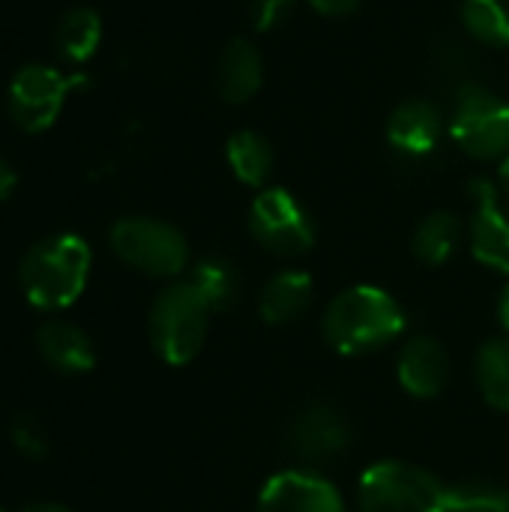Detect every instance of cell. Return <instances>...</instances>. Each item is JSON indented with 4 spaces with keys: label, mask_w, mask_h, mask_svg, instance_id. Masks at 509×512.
I'll list each match as a JSON object with an SVG mask.
<instances>
[{
    "label": "cell",
    "mask_w": 509,
    "mask_h": 512,
    "mask_svg": "<svg viewBox=\"0 0 509 512\" xmlns=\"http://www.w3.org/2000/svg\"><path fill=\"white\" fill-rule=\"evenodd\" d=\"M36 351L60 375H84L96 366V348L90 336L69 321H45L36 330Z\"/></svg>",
    "instance_id": "5bb4252c"
},
{
    "label": "cell",
    "mask_w": 509,
    "mask_h": 512,
    "mask_svg": "<svg viewBox=\"0 0 509 512\" xmlns=\"http://www.w3.org/2000/svg\"><path fill=\"white\" fill-rule=\"evenodd\" d=\"M189 282L198 288V294L204 297V303L210 306V312H225L228 306H234L237 291H240V276L234 270L231 261L225 258H204L195 264Z\"/></svg>",
    "instance_id": "44dd1931"
},
{
    "label": "cell",
    "mask_w": 509,
    "mask_h": 512,
    "mask_svg": "<svg viewBox=\"0 0 509 512\" xmlns=\"http://www.w3.org/2000/svg\"><path fill=\"white\" fill-rule=\"evenodd\" d=\"M396 375L408 396L435 399L450 381V357L441 342L429 336H414L399 354Z\"/></svg>",
    "instance_id": "7c38bea8"
},
{
    "label": "cell",
    "mask_w": 509,
    "mask_h": 512,
    "mask_svg": "<svg viewBox=\"0 0 509 512\" xmlns=\"http://www.w3.org/2000/svg\"><path fill=\"white\" fill-rule=\"evenodd\" d=\"M264 84L261 51L249 39H231L216 63V90L228 105L249 102Z\"/></svg>",
    "instance_id": "9a60e30c"
},
{
    "label": "cell",
    "mask_w": 509,
    "mask_h": 512,
    "mask_svg": "<svg viewBox=\"0 0 509 512\" xmlns=\"http://www.w3.org/2000/svg\"><path fill=\"white\" fill-rule=\"evenodd\" d=\"M474 216H471V252L480 264L509 273V207L489 180L471 183Z\"/></svg>",
    "instance_id": "9c48e42d"
},
{
    "label": "cell",
    "mask_w": 509,
    "mask_h": 512,
    "mask_svg": "<svg viewBox=\"0 0 509 512\" xmlns=\"http://www.w3.org/2000/svg\"><path fill=\"white\" fill-rule=\"evenodd\" d=\"M462 21L465 30L483 45H509V0H465Z\"/></svg>",
    "instance_id": "7402d4cb"
},
{
    "label": "cell",
    "mask_w": 509,
    "mask_h": 512,
    "mask_svg": "<svg viewBox=\"0 0 509 512\" xmlns=\"http://www.w3.org/2000/svg\"><path fill=\"white\" fill-rule=\"evenodd\" d=\"M72 87H75L72 75H63L54 66H42V63L21 66L9 81L12 123L24 132H45L60 117Z\"/></svg>",
    "instance_id": "ba28073f"
},
{
    "label": "cell",
    "mask_w": 509,
    "mask_h": 512,
    "mask_svg": "<svg viewBox=\"0 0 509 512\" xmlns=\"http://www.w3.org/2000/svg\"><path fill=\"white\" fill-rule=\"evenodd\" d=\"M252 237L273 255H303L315 246V219L282 186L261 189L249 207Z\"/></svg>",
    "instance_id": "8992f818"
},
{
    "label": "cell",
    "mask_w": 509,
    "mask_h": 512,
    "mask_svg": "<svg viewBox=\"0 0 509 512\" xmlns=\"http://www.w3.org/2000/svg\"><path fill=\"white\" fill-rule=\"evenodd\" d=\"M441 111L429 99H405L387 120V141L405 156H429L441 141Z\"/></svg>",
    "instance_id": "4fadbf2b"
},
{
    "label": "cell",
    "mask_w": 509,
    "mask_h": 512,
    "mask_svg": "<svg viewBox=\"0 0 509 512\" xmlns=\"http://www.w3.org/2000/svg\"><path fill=\"white\" fill-rule=\"evenodd\" d=\"M474 372L483 399L498 411H509V336L492 339L480 348Z\"/></svg>",
    "instance_id": "ffe728a7"
},
{
    "label": "cell",
    "mask_w": 509,
    "mask_h": 512,
    "mask_svg": "<svg viewBox=\"0 0 509 512\" xmlns=\"http://www.w3.org/2000/svg\"><path fill=\"white\" fill-rule=\"evenodd\" d=\"M210 306L198 294V288L183 279L162 288L150 306V345L168 366H186L198 357L207 339Z\"/></svg>",
    "instance_id": "3957f363"
},
{
    "label": "cell",
    "mask_w": 509,
    "mask_h": 512,
    "mask_svg": "<svg viewBox=\"0 0 509 512\" xmlns=\"http://www.w3.org/2000/svg\"><path fill=\"white\" fill-rule=\"evenodd\" d=\"M450 138L474 159L509 156V102L483 87L465 90L450 117Z\"/></svg>",
    "instance_id": "52a82bcc"
},
{
    "label": "cell",
    "mask_w": 509,
    "mask_h": 512,
    "mask_svg": "<svg viewBox=\"0 0 509 512\" xmlns=\"http://www.w3.org/2000/svg\"><path fill=\"white\" fill-rule=\"evenodd\" d=\"M102 42V18L90 6L66 9L54 24V45L57 54L69 63H87Z\"/></svg>",
    "instance_id": "e0dca14e"
},
{
    "label": "cell",
    "mask_w": 509,
    "mask_h": 512,
    "mask_svg": "<svg viewBox=\"0 0 509 512\" xmlns=\"http://www.w3.org/2000/svg\"><path fill=\"white\" fill-rule=\"evenodd\" d=\"M21 512H72V510H66L63 504H54V501H39V504H27Z\"/></svg>",
    "instance_id": "f1b7e54d"
},
{
    "label": "cell",
    "mask_w": 509,
    "mask_h": 512,
    "mask_svg": "<svg viewBox=\"0 0 509 512\" xmlns=\"http://www.w3.org/2000/svg\"><path fill=\"white\" fill-rule=\"evenodd\" d=\"M348 444H351V429L333 405L324 402L309 405L291 423V447L297 456L309 462L336 459L348 450Z\"/></svg>",
    "instance_id": "8fae6325"
},
{
    "label": "cell",
    "mask_w": 509,
    "mask_h": 512,
    "mask_svg": "<svg viewBox=\"0 0 509 512\" xmlns=\"http://www.w3.org/2000/svg\"><path fill=\"white\" fill-rule=\"evenodd\" d=\"M297 0H252V24L258 33L276 30L288 21Z\"/></svg>",
    "instance_id": "d4e9b609"
},
{
    "label": "cell",
    "mask_w": 509,
    "mask_h": 512,
    "mask_svg": "<svg viewBox=\"0 0 509 512\" xmlns=\"http://www.w3.org/2000/svg\"><path fill=\"white\" fill-rule=\"evenodd\" d=\"M111 249L132 270L153 279H174L189 264V243L180 228L150 216H126L111 225Z\"/></svg>",
    "instance_id": "277c9868"
},
{
    "label": "cell",
    "mask_w": 509,
    "mask_h": 512,
    "mask_svg": "<svg viewBox=\"0 0 509 512\" xmlns=\"http://www.w3.org/2000/svg\"><path fill=\"white\" fill-rule=\"evenodd\" d=\"M0 512H6V510H0Z\"/></svg>",
    "instance_id": "4dcf8cb0"
},
{
    "label": "cell",
    "mask_w": 509,
    "mask_h": 512,
    "mask_svg": "<svg viewBox=\"0 0 509 512\" xmlns=\"http://www.w3.org/2000/svg\"><path fill=\"white\" fill-rule=\"evenodd\" d=\"M450 512H509V489L495 483L450 486Z\"/></svg>",
    "instance_id": "603a6c76"
},
{
    "label": "cell",
    "mask_w": 509,
    "mask_h": 512,
    "mask_svg": "<svg viewBox=\"0 0 509 512\" xmlns=\"http://www.w3.org/2000/svg\"><path fill=\"white\" fill-rule=\"evenodd\" d=\"M225 159L231 174L255 189H261L273 174V147L255 129H237L225 144Z\"/></svg>",
    "instance_id": "ac0fdd59"
},
{
    "label": "cell",
    "mask_w": 509,
    "mask_h": 512,
    "mask_svg": "<svg viewBox=\"0 0 509 512\" xmlns=\"http://www.w3.org/2000/svg\"><path fill=\"white\" fill-rule=\"evenodd\" d=\"M459 243H462V222H459V216L450 213V210H435V213H429V216L417 225L414 240H411L414 255H417L423 264H429V267L447 264V261L456 255Z\"/></svg>",
    "instance_id": "d6986e66"
},
{
    "label": "cell",
    "mask_w": 509,
    "mask_h": 512,
    "mask_svg": "<svg viewBox=\"0 0 509 512\" xmlns=\"http://www.w3.org/2000/svg\"><path fill=\"white\" fill-rule=\"evenodd\" d=\"M363 512H450V486L405 462H378L360 477Z\"/></svg>",
    "instance_id": "5b68a950"
},
{
    "label": "cell",
    "mask_w": 509,
    "mask_h": 512,
    "mask_svg": "<svg viewBox=\"0 0 509 512\" xmlns=\"http://www.w3.org/2000/svg\"><path fill=\"white\" fill-rule=\"evenodd\" d=\"M405 330L402 303L378 285H354L330 300L324 312V339L345 357L375 354Z\"/></svg>",
    "instance_id": "6da1fadb"
},
{
    "label": "cell",
    "mask_w": 509,
    "mask_h": 512,
    "mask_svg": "<svg viewBox=\"0 0 509 512\" xmlns=\"http://www.w3.org/2000/svg\"><path fill=\"white\" fill-rule=\"evenodd\" d=\"M90 246L78 234H51L33 243L18 267V282L30 306L60 312L72 306L90 279Z\"/></svg>",
    "instance_id": "7a4b0ae2"
},
{
    "label": "cell",
    "mask_w": 509,
    "mask_h": 512,
    "mask_svg": "<svg viewBox=\"0 0 509 512\" xmlns=\"http://www.w3.org/2000/svg\"><path fill=\"white\" fill-rule=\"evenodd\" d=\"M312 294H315V285H312L309 273L282 270L264 285L261 300H258V312L267 324L282 327V324L297 321L312 306Z\"/></svg>",
    "instance_id": "2e32d148"
},
{
    "label": "cell",
    "mask_w": 509,
    "mask_h": 512,
    "mask_svg": "<svg viewBox=\"0 0 509 512\" xmlns=\"http://www.w3.org/2000/svg\"><path fill=\"white\" fill-rule=\"evenodd\" d=\"M498 321H501V327L507 330V336H509V282L504 285L501 300H498Z\"/></svg>",
    "instance_id": "83f0119b"
},
{
    "label": "cell",
    "mask_w": 509,
    "mask_h": 512,
    "mask_svg": "<svg viewBox=\"0 0 509 512\" xmlns=\"http://www.w3.org/2000/svg\"><path fill=\"white\" fill-rule=\"evenodd\" d=\"M255 512H345L339 489L312 471H282L258 495Z\"/></svg>",
    "instance_id": "30bf717a"
},
{
    "label": "cell",
    "mask_w": 509,
    "mask_h": 512,
    "mask_svg": "<svg viewBox=\"0 0 509 512\" xmlns=\"http://www.w3.org/2000/svg\"><path fill=\"white\" fill-rule=\"evenodd\" d=\"M15 183H18V174H15V168L9 165V159L0 153V201H6V198L15 192Z\"/></svg>",
    "instance_id": "4316f807"
},
{
    "label": "cell",
    "mask_w": 509,
    "mask_h": 512,
    "mask_svg": "<svg viewBox=\"0 0 509 512\" xmlns=\"http://www.w3.org/2000/svg\"><path fill=\"white\" fill-rule=\"evenodd\" d=\"M9 441L27 459H45V453H48V435H45L42 423L33 414L12 417V423H9Z\"/></svg>",
    "instance_id": "cb8c5ba5"
},
{
    "label": "cell",
    "mask_w": 509,
    "mask_h": 512,
    "mask_svg": "<svg viewBox=\"0 0 509 512\" xmlns=\"http://www.w3.org/2000/svg\"><path fill=\"white\" fill-rule=\"evenodd\" d=\"M498 180H501V189L509 195V156H504L498 165Z\"/></svg>",
    "instance_id": "f546056e"
},
{
    "label": "cell",
    "mask_w": 509,
    "mask_h": 512,
    "mask_svg": "<svg viewBox=\"0 0 509 512\" xmlns=\"http://www.w3.org/2000/svg\"><path fill=\"white\" fill-rule=\"evenodd\" d=\"M318 15H327V18H345V15H354L360 9L363 0H306Z\"/></svg>",
    "instance_id": "484cf974"
}]
</instances>
